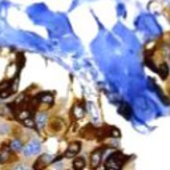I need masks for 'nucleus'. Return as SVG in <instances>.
I'll return each instance as SVG.
<instances>
[{
  "label": "nucleus",
  "mask_w": 170,
  "mask_h": 170,
  "mask_svg": "<svg viewBox=\"0 0 170 170\" xmlns=\"http://www.w3.org/2000/svg\"><path fill=\"white\" fill-rule=\"evenodd\" d=\"M157 72L161 74V77H162V79H166L168 74H169V66L166 64H161L159 68L157 69Z\"/></svg>",
  "instance_id": "9"
},
{
  "label": "nucleus",
  "mask_w": 170,
  "mask_h": 170,
  "mask_svg": "<svg viewBox=\"0 0 170 170\" xmlns=\"http://www.w3.org/2000/svg\"><path fill=\"white\" fill-rule=\"evenodd\" d=\"M85 166V159L84 158H76L73 161V168L74 169H83Z\"/></svg>",
  "instance_id": "12"
},
{
  "label": "nucleus",
  "mask_w": 170,
  "mask_h": 170,
  "mask_svg": "<svg viewBox=\"0 0 170 170\" xmlns=\"http://www.w3.org/2000/svg\"><path fill=\"white\" fill-rule=\"evenodd\" d=\"M8 85H10V83H8V81L3 83L2 85H0V91H4V89H7V88H8Z\"/></svg>",
  "instance_id": "17"
},
{
  "label": "nucleus",
  "mask_w": 170,
  "mask_h": 170,
  "mask_svg": "<svg viewBox=\"0 0 170 170\" xmlns=\"http://www.w3.org/2000/svg\"><path fill=\"white\" fill-rule=\"evenodd\" d=\"M45 122H47V116L43 114V113H40L37 117H36V124H37V126L43 128L44 125H45Z\"/></svg>",
  "instance_id": "11"
},
{
  "label": "nucleus",
  "mask_w": 170,
  "mask_h": 170,
  "mask_svg": "<svg viewBox=\"0 0 170 170\" xmlns=\"http://www.w3.org/2000/svg\"><path fill=\"white\" fill-rule=\"evenodd\" d=\"M85 113V108L81 105H74L73 106V116L76 118H81Z\"/></svg>",
  "instance_id": "6"
},
{
  "label": "nucleus",
  "mask_w": 170,
  "mask_h": 170,
  "mask_svg": "<svg viewBox=\"0 0 170 170\" xmlns=\"http://www.w3.org/2000/svg\"><path fill=\"white\" fill-rule=\"evenodd\" d=\"M101 155H102V150L98 149V150H95L91 155V165L92 168H97L98 165L101 162Z\"/></svg>",
  "instance_id": "4"
},
{
  "label": "nucleus",
  "mask_w": 170,
  "mask_h": 170,
  "mask_svg": "<svg viewBox=\"0 0 170 170\" xmlns=\"http://www.w3.org/2000/svg\"><path fill=\"white\" fill-rule=\"evenodd\" d=\"M11 147L13 150H21L23 149V144L20 140H12L11 141Z\"/></svg>",
  "instance_id": "13"
},
{
  "label": "nucleus",
  "mask_w": 170,
  "mask_h": 170,
  "mask_svg": "<svg viewBox=\"0 0 170 170\" xmlns=\"http://www.w3.org/2000/svg\"><path fill=\"white\" fill-rule=\"evenodd\" d=\"M17 117L24 121L25 118L32 117V113H31V110H29V109H21V110L19 112V113H17Z\"/></svg>",
  "instance_id": "10"
},
{
  "label": "nucleus",
  "mask_w": 170,
  "mask_h": 170,
  "mask_svg": "<svg viewBox=\"0 0 170 170\" xmlns=\"http://www.w3.org/2000/svg\"><path fill=\"white\" fill-rule=\"evenodd\" d=\"M39 150H40V144L37 141H32L31 144L25 146L24 153H25V155H32V154H36Z\"/></svg>",
  "instance_id": "3"
},
{
  "label": "nucleus",
  "mask_w": 170,
  "mask_h": 170,
  "mask_svg": "<svg viewBox=\"0 0 170 170\" xmlns=\"http://www.w3.org/2000/svg\"><path fill=\"white\" fill-rule=\"evenodd\" d=\"M8 159H11V149L4 146L0 151V164H6Z\"/></svg>",
  "instance_id": "5"
},
{
  "label": "nucleus",
  "mask_w": 170,
  "mask_h": 170,
  "mask_svg": "<svg viewBox=\"0 0 170 170\" xmlns=\"http://www.w3.org/2000/svg\"><path fill=\"white\" fill-rule=\"evenodd\" d=\"M124 162H125V155L122 153H120V151H116V153H113L108 158V161H106V164H105V168H108V169H120L122 166Z\"/></svg>",
  "instance_id": "1"
},
{
  "label": "nucleus",
  "mask_w": 170,
  "mask_h": 170,
  "mask_svg": "<svg viewBox=\"0 0 170 170\" xmlns=\"http://www.w3.org/2000/svg\"><path fill=\"white\" fill-rule=\"evenodd\" d=\"M51 126H52V129L55 132H59V130H61V129L64 128V124H62V121H61L60 118H55L51 122Z\"/></svg>",
  "instance_id": "8"
},
{
  "label": "nucleus",
  "mask_w": 170,
  "mask_h": 170,
  "mask_svg": "<svg viewBox=\"0 0 170 170\" xmlns=\"http://www.w3.org/2000/svg\"><path fill=\"white\" fill-rule=\"evenodd\" d=\"M80 149H81V144L80 142H72V144H69V146L66 147L65 157H74L76 154H79Z\"/></svg>",
  "instance_id": "2"
},
{
  "label": "nucleus",
  "mask_w": 170,
  "mask_h": 170,
  "mask_svg": "<svg viewBox=\"0 0 170 170\" xmlns=\"http://www.w3.org/2000/svg\"><path fill=\"white\" fill-rule=\"evenodd\" d=\"M120 113H122L124 116L129 117V116H130V108H129L126 104H124V105H121V108H120Z\"/></svg>",
  "instance_id": "14"
},
{
  "label": "nucleus",
  "mask_w": 170,
  "mask_h": 170,
  "mask_svg": "<svg viewBox=\"0 0 170 170\" xmlns=\"http://www.w3.org/2000/svg\"><path fill=\"white\" fill-rule=\"evenodd\" d=\"M24 125H27V126H29V128H32L36 125V121L35 120H32V117H28V118H25L24 120Z\"/></svg>",
  "instance_id": "15"
},
{
  "label": "nucleus",
  "mask_w": 170,
  "mask_h": 170,
  "mask_svg": "<svg viewBox=\"0 0 170 170\" xmlns=\"http://www.w3.org/2000/svg\"><path fill=\"white\" fill-rule=\"evenodd\" d=\"M37 100L40 102H45V104H52V102H53V96L49 95V93H44V95H40L37 97Z\"/></svg>",
  "instance_id": "7"
},
{
  "label": "nucleus",
  "mask_w": 170,
  "mask_h": 170,
  "mask_svg": "<svg viewBox=\"0 0 170 170\" xmlns=\"http://www.w3.org/2000/svg\"><path fill=\"white\" fill-rule=\"evenodd\" d=\"M110 136L113 137H120V132L116 128H110Z\"/></svg>",
  "instance_id": "16"
}]
</instances>
